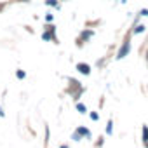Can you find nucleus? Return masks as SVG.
Returning a JSON list of instances; mask_svg holds the SVG:
<instances>
[{
	"mask_svg": "<svg viewBox=\"0 0 148 148\" xmlns=\"http://www.w3.org/2000/svg\"><path fill=\"white\" fill-rule=\"evenodd\" d=\"M129 37H131V33L124 38V42H122V45H120V49H119V52H117V59H124V58L131 52V40H129Z\"/></svg>",
	"mask_w": 148,
	"mask_h": 148,
	"instance_id": "nucleus-1",
	"label": "nucleus"
},
{
	"mask_svg": "<svg viewBox=\"0 0 148 148\" xmlns=\"http://www.w3.org/2000/svg\"><path fill=\"white\" fill-rule=\"evenodd\" d=\"M77 70L82 73V75H89V73H91V66L87 63H79L77 64Z\"/></svg>",
	"mask_w": 148,
	"mask_h": 148,
	"instance_id": "nucleus-2",
	"label": "nucleus"
},
{
	"mask_svg": "<svg viewBox=\"0 0 148 148\" xmlns=\"http://www.w3.org/2000/svg\"><path fill=\"white\" fill-rule=\"evenodd\" d=\"M92 35H94V32H92V30H86V32H82V35H80V38L77 40V44H82V42L89 40V38H91Z\"/></svg>",
	"mask_w": 148,
	"mask_h": 148,
	"instance_id": "nucleus-3",
	"label": "nucleus"
},
{
	"mask_svg": "<svg viewBox=\"0 0 148 148\" xmlns=\"http://www.w3.org/2000/svg\"><path fill=\"white\" fill-rule=\"evenodd\" d=\"M141 136H143V146L148 148V125L141 127Z\"/></svg>",
	"mask_w": 148,
	"mask_h": 148,
	"instance_id": "nucleus-4",
	"label": "nucleus"
},
{
	"mask_svg": "<svg viewBox=\"0 0 148 148\" xmlns=\"http://www.w3.org/2000/svg\"><path fill=\"white\" fill-rule=\"evenodd\" d=\"M77 132H79L80 136H86V138H89V136H91V132H89L86 127H79V129H77Z\"/></svg>",
	"mask_w": 148,
	"mask_h": 148,
	"instance_id": "nucleus-5",
	"label": "nucleus"
},
{
	"mask_svg": "<svg viewBox=\"0 0 148 148\" xmlns=\"http://www.w3.org/2000/svg\"><path fill=\"white\" fill-rule=\"evenodd\" d=\"M145 28H146V26H143V25H138L136 28H132V33H134V35H136V33H143V32H145Z\"/></svg>",
	"mask_w": 148,
	"mask_h": 148,
	"instance_id": "nucleus-6",
	"label": "nucleus"
},
{
	"mask_svg": "<svg viewBox=\"0 0 148 148\" xmlns=\"http://www.w3.org/2000/svg\"><path fill=\"white\" fill-rule=\"evenodd\" d=\"M77 112L79 113H86L87 110H86V105L84 103H77Z\"/></svg>",
	"mask_w": 148,
	"mask_h": 148,
	"instance_id": "nucleus-7",
	"label": "nucleus"
},
{
	"mask_svg": "<svg viewBox=\"0 0 148 148\" xmlns=\"http://www.w3.org/2000/svg\"><path fill=\"white\" fill-rule=\"evenodd\" d=\"M112 132H113V122H112V120H108V125H106V134L110 136Z\"/></svg>",
	"mask_w": 148,
	"mask_h": 148,
	"instance_id": "nucleus-8",
	"label": "nucleus"
},
{
	"mask_svg": "<svg viewBox=\"0 0 148 148\" xmlns=\"http://www.w3.org/2000/svg\"><path fill=\"white\" fill-rule=\"evenodd\" d=\"M16 77L21 80V79H25V77H26V73H25L23 70H16Z\"/></svg>",
	"mask_w": 148,
	"mask_h": 148,
	"instance_id": "nucleus-9",
	"label": "nucleus"
},
{
	"mask_svg": "<svg viewBox=\"0 0 148 148\" xmlns=\"http://www.w3.org/2000/svg\"><path fill=\"white\" fill-rule=\"evenodd\" d=\"M45 5H58V0H45Z\"/></svg>",
	"mask_w": 148,
	"mask_h": 148,
	"instance_id": "nucleus-10",
	"label": "nucleus"
},
{
	"mask_svg": "<svg viewBox=\"0 0 148 148\" xmlns=\"http://www.w3.org/2000/svg\"><path fill=\"white\" fill-rule=\"evenodd\" d=\"M89 117H91L92 120H99V115H98L96 112H91V113H89Z\"/></svg>",
	"mask_w": 148,
	"mask_h": 148,
	"instance_id": "nucleus-11",
	"label": "nucleus"
},
{
	"mask_svg": "<svg viewBox=\"0 0 148 148\" xmlns=\"http://www.w3.org/2000/svg\"><path fill=\"white\" fill-rule=\"evenodd\" d=\"M80 139H82V136L75 131V132H73V141H80Z\"/></svg>",
	"mask_w": 148,
	"mask_h": 148,
	"instance_id": "nucleus-12",
	"label": "nucleus"
},
{
	"mask_svg": "<svg viewBox=\"0 0 148 148\" xmlns=\"http://www.w3.org/2000/svg\"><path fill=\"white\" fill-rule=\"evenodd\" d=\"M52 19H54L52 14H47V16H45V21H47V23H52Z\"/></svg>",
	"mask_w": 148,
	"mask_h": 148,
	"instance_id": "nucleus-13",
	"label": "nucleus"
},
{
	"mask_svg": "<svg viewBox=\"0 0 148 148\" xmlns=\"http://www.w3.org/2000/svg\"><path fill=\"white\" fill-rule=\"evenodd\" d=\"M139 14H141V16H148V9H143V11H141Z\"/></svg>",
	"mask_w": 148,
	"mask_h": 148,
	"instance_id": "nucleus-14",
	"label": "nucleus"
},
{
	"mask_svg": "<svg viewBox=\"0 0 148 148\" xmlns=\"http://www.w3.org/2000/svg\"><path fill=\"white\" fill-rule=\"evenodd\" d=\"M0 117H4V110L2 108H0Z\"/></svg>",
	"mask_w": 148,
	"mask_h": 148,
	"instance_id": "nucleus-15",
	"label": "nucleus"
},
{
	"mask_svg": "<svg viewBox=\"0 0 148 148\" xmlns=\"http://www.w3.org/2000/svg\"><path fill=\"white\" fill-rule=\"evenodd\" d=\"M59 148H68V145H61V146H59Z\"/></svg>",
	"mask_w": 148,
	"mask_h": 148,
	"instance_id": "nucleus-16",
	"label": "nucleus"
},
{
	"mask_svg": "<svg viewBox=\"0 0 148 148\" xmlns=\"http://www.w3.org/2000/svg\"><path fill=\"white\" fill-rule=\"evenodd\" d=\"M21 2H30V0H21Z\"/></svg>",
	"mask_w": 148,
	"mask_h": 148,
	"instance_id": "nucleus-17",
	"label": "nucleus"
}]
</instances>
